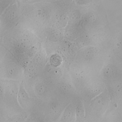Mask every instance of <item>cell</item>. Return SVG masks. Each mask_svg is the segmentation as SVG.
I'll return each mask as SVG.
<instances>
[{
    "mask_svg": "<svg viewBox=\"0 0 122 122\" xmlns=\"http://www.w3.org/2000/svg\"><path fill=\"white\" fill-rule=\"evenodd\" d=\"M112 95L107 87L93 99L84 103L86 108V117L99 119L103 117L111 105Z\"/></svg>",
    "mask_w": 122,
    "mask_h": 122,
    "instance_id": "obj_1",
    "label": "cell"
},
{
    "mask_svg": "<svg viewBox=\"0 0 122 122\" xmlns=\"http://www.w3.org/2000/svg\"><path fill=\"white\" fill-rule=\"evenodd\" d=\"M24 75V69L13 59L6 58L0 64V78L19 81Z\"/></svg>",
    "mask_w": 122,
    "mask_h": 122,
    "instance_id": "obj_2",
    "label": "cell"
},
{
    "mask_svg": "<svg viewBox=\"0 0 122 122\" xmlns=\"http://www.w3.org/2000/svg\"><path fill=\"white\" fill-rule=\"evenodd\" d=\"M19 7L16 3H11L7 8L0 15V21L3 26L6 29H10L13 27L17 23L19 19Z\"/></svg>",
    "mask_w": 122,
    "mask_h": 122,
    "instance_id": "obj_3",
    "label": "cell"
},
{
    "mask_svg": "<svg viewBox=\"0 0 122 122\" xmlns=\"http://www.w3.org/2000/svg\"><path fill=\"white\" fill-rule=\"evenodd\" d=\"M98 51L96 47H94L91 45L81 47L76 51V60L78 62L81 63H89L91 60H93L95 56H97Z\"/></svg>",
    "mask_w": 122,
    "mask_h": 122,
    "instance_id": "obj_4",
    "label": "cell"
},
{
    "mask_svg": "<svg viewBox=\"0 0 122 122\" xmlns=\"http://www.w3.org/2000/svg\"><path fill=\"white\" fill-rule=\"evenodd\" d=\"M18 81L7 80L4 86V99L6 102L17 101V92L19 89V85L17 84Z\"/></svg>",
    "mask_w": 122,
    "mask_h": 122,
    "instance_id": "obj_5",
    "label": "cell"
},
{
    "mask_svg": "<svg viewBox=\"0 0 122 122\" xmlns=\"http://www.w3.org/2000/svg\"><path fill=\"white\" fill-rule=\"evenodd\" d=\"M17 103L20 105V107L24 110L28 109L31 103L29 94L25 89L23 81H21L19 84V89L18 92H17Z\"/></svg>",
    "mask_w": 122,
    "mask_h": 122,
    "instance_id": "obj_6",
    "label": "cell"
},
{
    "mask_svg": "<svg viewBox=\"0 0 122 122\" xmlns=\"http://www.w3.org/2000/svg\"><path fill=\"white\" fill-rule=\"evenodd\" d=\"M105 88V84L102 81H95L94 83L90 84L86 90H85L84 92L85 99L86 100V102H88L89 100L93 99L94 97H95L96 95L101 93Z\"/></svg>",
    "mask_w": 122,
    "mask_h": 122,
    "instance_id": "obj_7",
    "label": "cell"
},
{
    "mask_svg": "<svg viewBox=\"0 0 122 122\" xmlns=\"http://www.w3.org/2000/svg\"><path fill=\"white\" fill-rule=\"evenodd\" d=\"M76 119L75 103L71 102L64 107L59 121L61 122H73Z\"/></svg>",
    "mask_w": 122,
    "mask_h": 122,
    "instance_id": "obj_8",
    "label": "cell"
},
{
    "mask_svg": "<svg viewBox=\"0 0 122 122\" xmlns=\"http://www.w3.org/2000/svg\"><path fill=\"white\" fill-rule=\"evenodd\" d=\"M31 63L38 70L45 68L47 64V55L46 51L44 50L38 51V52L31 60Z\"/></svg>",
    "mask_w": 122,
    "mask_h": 122,
    "instance_id": "obj_9",
    "label": "cell"
},
{
    "mask_svg": "<svg viewBox=\"0 0 122 122\" xmlns=\"http://www.w3.org/2000/svg\"><path fill=\"white\" fill-rule=\"evenodd\" d=\"M79 35L75 25H67L64 30V38L69 42H73Z\"/></svg>",
    "mask_w": 122,
    "mask_h": 122,
    "instance_id": "obj_10",
    "label": "cell"
},
{
    "mask_svg": "<svg viewBox=\"0 0 122 122\" xmlns=\"http://www.w3.org/2000/svg\"><path fill=\"white\" fill-rule=\"evenodd\" d=\"M118 69L117 67H115L113 64H107L103 68L102 71V76H103V79L111 81L114 79L116 76H117L118 74Z\"/></svg>",
    "mask_w": 122,
    "mask_h": 122,
    "instance_id": "obj_11",
    "label": "cell"
},
{
    "mask_svg": "<svg viewBox=\"0 0 122 122\" xmlns=\"http://www.w3.org/2000/svg\"><path fill=\"white\" fill-rule=\"evenodd\" d=\"M53 22L56 29H63L68 25V16L67 14L62 12H57V14L53 18Z\"/></svg>",
    "mask_w": 122,
    "mask_h": 122,
    "instance_id": "obj_12",
    "label": "cell"
},
{
    "mask_svg": "<svg viewBox=\"0 0 122 122\" xmlns=\"http://www.w3.org/2000/svg\"><path fill=\"white\" fill-rule=\"evenodd\" d=\"M83 11L81 8H72L67 14L68 16V25H75L78 22L83 15Z\"/></svg>",
    "mask_w": 122,
    "mask_h": 122,
    "instance_id": "obj_13",
    "label": "cell"
},
{
    "mask_svg": "<svg viewBox=\"0 0 122 122\" xmlns=\"http://www.w3.org/2000/svg\"><path fill=\"white\" fill-rule=\"evenodd\" d=\"M75 112H76V122H81L86 120V108L84 102L82 100H78L75 103Z\"/></svg>",
    "mask_w": 122,
    "mask_h": 122,
    "instance_id": "obj_14",
    "label": "cell"
},
{
    "mask_svg": "<svg viewBox=\"0 0 122 122\" xmlns=\"http://www.w3.org/2000/svg\"><path fill=\"white\" fill-rule=\"evenodd\" d=\"M24 75L28 80H36L38 77V69L30 62V64L24 68Z\"/></svg>",
    "mask_w": 122,
    "mask_h": 122,
    "instance_id": "obj_15",
    "label": "cell"
},
{
    "mask_svg": "<svg viewBox=\"0 0 122 122\" xmlns=\"http://www.w3.org/2000/svg\"><path fill=\"white\" fill-rule=\"evenodd\" d=\"M33 90L34 93L38 97H42L46 94L47 91V85L44 81L42 80H37V81L34 83L33 86Z\"/></svg>",
    "mask_w": 122,
    "mask_h": 122,
    "instance_id": "obj_16",
    "label": "cell"
},
{
    "mask_svg": "<svg viewBox=\"0 0 122 122\" xmlns=\"http://www.w3.org/2000/svg\"><path fill=\"white\" fill-rule=\"evenodd\" d=\"M64 38V31L62 29H54L51 30L47 35V39L51 42H59Z\"/></svg>",
    "mask_w": 122,
    "mask_h": 122,
    "instance_id": "obj_17",
    "label": "cell"
},
{
    "mask_svg": "<svg viewBox=\"0 0 122 122\" xmlns=\"http://www.w3.org/2000/svg\"><path fill=\"white\" fill-rule=\"evenodd\" d=\"M49 65L52 68H59L63 64V58L59 53H53L48 59Z\"/></svg>",
    "mask_w": 122,
    "mask_h": 122,
    "instance_id": "obj_18",
    "label": "cell"
},
{
    "mask_svg": "<svg viewBox=\"0 0 122 122\" xmlns=\"http://www.w3.org/2000/svg\"><path fill=\"white\" fill-rule=\"evenodd\" d=\"M54 5L59 12L65 13V11L70 7L71 2L68 0H57L54 3Z\"/></svg>",
    "mask_w": 122,
    "mask_h": 122,
    "instance_id": "obj_19",
    "label": "cell"
},
{
    "mask_svg": "<svg viewBox=\"0 0 122 122\" xmlns=\"http://www.w3.org/2000/svg\"><path fill=\"white\" fill-rule=\"evenodd\" d=\"M38 51L39 50H38V46H37V45H35V44H33V45L30 46L28 49H27L25 54V56H26L27 58H28L29 60H31L33 57H34L35 55L38 52Z\"/></svg>",
    "mask_w": 122,
    "mask_h": 122,
    "instance_id": "obj_20",
    "label": "cell"
},
{
    "mask_svg": "<svg viewBox=\"0 0 122 122\" xmlns=\"http://www.w3.org/2000/svg\"><path fill=\"white\" fill-rule=\"evenodd\" d=\"M37 15L41 19H45L47 18L48 15H50V11H48L46 8H44V7H40L37 10Z\"/></svg>",
    "mask_w": 122,
    "mask_h": 122,
    "instance_id": "obj_21",
    "label": "cell"
},
{
    "mask_svg": "<svg viewBox=\"0 0 122 122\" xmlns=\"http://www.w3.org/2000/svg\"><path fill=\"white\" fill-rule=\"evenodd\" d=\"M14 3L13 1H0V15L3 13V11L7 8V7L11 3Z\"/></svg>",
    "mask_w": 122,
    "mask_h": 122,
    "instance_id": "obj_22",
    "label": "cell"
},
{
    "mask_svg": "<svg viewBox=\"0 0 122 122\" xmlns=\"http://www.w3.org/2000/svg\"><path fill=\"white\" fill-rule=\"evenodd\" d=\"M6 57H7V50L0 45V64L5 60Z\"/></svg>",
    "mask_w": 122,
    "mask_h": 122,
    "instance_id": "obj_23",
    "label": "cell"
},
{
    "mask_svg": "<svg viewBox=\"0 0 122 122\" xmlns=\"http://www.w3.org/2000/svg\"><path fill=\"white\" fill-rule=\"evenodd\" d=\"M74 1L78 6H85L88 4V3H91L93 0H74Z\"/></svg>",
    "mask_w": 122,
    "mask_h": 122,
    "instance_id": "obj_24",
    "label": "cell"
},
{
    "mask_svg": "<svg viewBox=\"0 0 122 122\" xmlns=\"http://www.w3.org/2000/svg\"><path fill=\"white\" fill-rule=\"evenodd\" d=\"M24 3H26V4H34L37 3H40L42 0H21Z\"/></svg>",
    "mask_w": 122,
    "mask_h": 122,
    "instance_id": "obj_25",
    "label": "cell"
},
{
    "mask_svg": "<svg viewBox=\"0 0 122 122\" xmlns=\"http://www.w3.org/2000/svg\"><path fill=\"white\" fill-rule=\"evenodd\" d=\"M4 99V87L0 84V99Z\"/></svg>",
    "mask_w": 122,
    "mask_h": 122,
    "instance_id": "obj_26",
    "label": "cell"
},
{
    "mask_svg": "<svg viewBox=\"0 0 122 122\" xmlns=\"http://www.w3.org/2000/svg\"><path fill=\"white\" fill-rule=\"evenodd\" d=\"M4 118V111L2 107H0V121H3Z\"/></svg>",
    "mask_w": 122,
    "mask_h": 122,
    "instance_id": "obj_27",
    "label": "cell"
},
{
    "mask_svg": "<svg viewBox=\"0 0 122 122\" xmlns=\"http://www.w3.org/2000/svg\"><path fill=\"white\" fill-rule=\"evenodd\" d=\"M0 1H13V0H0ZM14 2V1H13Z\"/></svg>",
    "mask_w": 122,
    "mask_h": 122,
    "instance_id": "obj_28",
    "label": "cell"
},
{
    "mask_svg": "<svg viewBox=\"0 0 122 122\" xmlns=\"http://www.w3.org/2000/svg\"><path fill=\"white\" fill-rule=\"evenodd\" d=\"M56 1H57V0H56Z\"/></svg>",
    "mask_w": 122,
    "mask_h": 122,
    "instance_id": "obj_29",
    "label": "cell"
}]
</instances>
